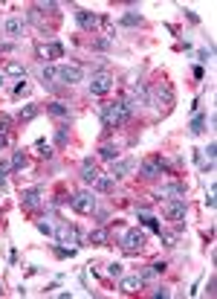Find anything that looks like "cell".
Masks as SVG:
<instances>
[{"label":"cell","mask_w":217,"mask_h":299,"mask_svg":"<svg viewBox=\"0 0 217 299\" xmlns=\"http://www.w3.org/2000/svg\"><path fill=\"white\" fill-rule=\"evenodd\" d=\"M128 117H131V111L125 108V102H107V105H101V122H104V128H119L122 122H128Z\"/></svg>","instance_id":"1"},{"label":"cell","mask_w":217,"mask_h":299,"mask_svg":"<svg viewBox=\"0 0 217 299\" xmlns=\"http://www.w3.org/2000/svg\"><path fill=\"white\" fill-rule=\"evenodd\" d=\"M148 244V235L142 233L139 227H131V230H125L122 238H119V247L125 250V253H142Z\"/></svg>","instance_id":"2"},{"label":"cell","mask_w":217,"mask_h":299,"mask_svg":"<svg viewBox=\"0 0 217 299\" xmlns=\"http://www.w3.org/2000/svg\"><path fill=\"white\" fill-rule=\"evenodd\" d=\"M113 84H116L113 73H107V70H96L93 79H90V84H87V90H90V96H107V93L113 90Z\"/></svg>","instance_id":"3"},{"label":"cell","mask_w":217,"mask_h":299,"mask_svg":"<svg viewBox=\"0 0 217 299\" xmlns=\"http://www.w3.org/2000/svg\"><path fill=\"white\" fill-rule=\"evenodd\" d=\"M70 206L81 215H93L96 212V195L93 192H75V195H70Z\"/></svg>","instance_id":"4"},{"label":"cell","mask_w":217,"mask_h":299,"mask_svg":"<svg viewBox=\"0 0 217 299\" xmlns=\"http://www.w3.org/2000/svg\"><path fill=\"white\" fill-rule=\"evenodd\" d=\"M168 163L162 160V157H150V160H145L142 166H139V174L145 177V180H159L162 174H165Z\"/></svg>","instance_id":"5"},{"label":"cell","mask_w":217,"mask_h":299,"mask_svg":"<svg viewBox=\"0 0 217 299\" xmlns=\"http://www.w3.org/2000/svg\"><path fill=\"white\" fill-rule=\"evenodd\" d=\"M150 102H153L159 111H171V108H174V87L168 82H162L153 93H150Z\"/></svg>","instance_id":"6"},{"label":"cell","mask_w":217,"mask_h":299,"mask_svg":"<svg viewBox=\"0 0 217 299\" xmlns=\"http://www.w3.org/2000/svg\"><path fill=\"white\" fill-rule=\"evenodd\" d=\"M185 212H188V203H185V198L162 200V215H165L168 221H183Z\"/></svg>","instance_id":"7"},{"label":"cell","mask_w":217,"mask_h":299,"mask_svg":"<svg viewBox=\"0 0 217 299\" xmlns=\"http://www.w3.org/2000/svg\"><path fill=\"white\" fill-rule=\"evenodd\" d=\"M72 17H75V23L81 26L84 32H96V29H99V23H101V17L96 15V12H87V9H81V6H75Z\"/></svg>","instance_id":"8"},{"label":"cell","mask_w":217,"mask_h":299,"mask_svg":"<svg viewBox=\"0 0 217 299\" xmlns=\"http://www.w3.org/2000/svg\"><path fill=\"white\" fill-rule=\"evenodd\" d=\"M58 79H61V84L72 87V84H78L84 79V67L81 64H64V67H58Z\"/></svg>","instance_id":"9"},{"label":"cell","mask_w":217,"mask_h":299,"mask_svg":"<svg viewBox=\"0 0 217 299\" xmlns=\"http://www.w3.org/2000/svg\"><path fill=\"white\" fill-rule=\"evenodd\" d=\"M153 198H156V200H174V198H185V183H180V180L165 183V186H159V189L153 192Z\"/></svg>","instance_id":"10"},{"label":"cell","mask_w":217,"mask_h":299,"mask_svg":"<svg viewBox=\"0 0 217 299\" xmlns=\"http://www.w3.org/2000/svg\"><path fill=\"white\" fill-rule=\"evenodd\" d=\"M55 238H58V244H75L78 241V230L70 224V221H58V227H55Z\"/></svg>","instance_id":"11"},{"label":"cell","mask_w":217,"mask_h":299,"mask_svg":"<svg viewBox=\"0 0 217 299\" xmlns=\"http://www.w3.org/2000/svg\"><path fill=\"white\" fill-rule=\"evenodd\" d=\"M136 168V160L131 157V160H113L110 163V171H107V177H113V180H122L125 174H131Z\"/></svg>","instance_id":"12"},{"label":"cell","mask_w":217,"mask_h":299,"mask_svg":"<svg viewBox=\"0 0 217 299\" xmlns=\"http://www.w3.org/2000/svg\"><path fill=\"white\" fill-rule=\"evenodd\" d=\"M64 55V47L58 44V41H50V44H41L38 47V58L41 61H55V58H61Z\"/></svg>","instance_id":"13"},{"label":"cell","mask_w":217,"mask_h":299,"mask_svg":"<svg viewBox=\"0 0 217 299\" xmlns=\"http://www.w3.org/2000/svg\"><path fill=\"white\" fill-rule=\"evenodd\" d=\"M23 32H26V20H23V17H6V20H3V35L20 38Z\"/></svg>","instance_id":"14"},{"label":"cell","mask_w":217,"mask_h":299,"mask_svg":"<svg viewBox=\"0 0 217 299\" xmlns=\"http://www.w3.org/2000/svg\"><path fill=\"white\" fill-rule=\"evenodd\" d=\"M41 198H44V192L32 186V189H23V195H20V206L23 209H38L41 206Z\"/></svg>","instance_id":"15"},{"label":"cell","mask_w":217,"mask_h":299,"mask_svg":"<svg viewBox=\"0 0 217 299\" xmlns=\"http://www.w3.org/2000/svg\"><path fill=\"white\" fill-rule=\"evenodd\" d=\"M142 288H145V279H142L139 273H136V276H122V279H119V291H122V294H139Z\"/></svg>","instance_id":"16"},{"label":"cell","mask_w":217,"mask_h":299,"mask_svg":"<svg viewBox=\"0 0 217 299\" xmlns=\"http://www.w3.org/2000/svg\"><path fill=\"white\" fill-rule=\"evenodd\" d=\"M99 177H101V171L96 168V163H93V157H84V160H81V180L93 186V183L99 180Z\"/></svg>","instance_id":"17"},{"label":"cell","mask_w":217,"mask_h":299,"mask_svg":"<svg viewBox=\"0 0 217 299\" xmlns=\"http://www.w3.org/2000/svg\"><path fill=\"white\" fill-rule=\"evenodd\" d=\"M47 114L55 117V119H72V111H70L67 102H50V105H47Z\"/></svg>","instance_id":"18"},{"label":"cell","mask_w":217,"mask_h":299,"mask_svg":"<svg viewBox=\"0 0 217 299\" xmlns=\"http://www.w3.org/2000/svg\"><path fill=\"white\" fill-rule=\"evenodd\" d=\"M145 23V17L139 15V12H125V15L119 17V26H142Z\"/></svg>","instance_id":"19"},{"label":"cell","mask_w":217,"mask_h":299,"mask_svg":"<svg viewBox=\"0 0 217 299\" xmlns=\"http://www.w3.org/2000/svg\"><path fill=\"white\" fill-rule=\"evenodd\" d=\"M113 177H107V174H101L99 180L93 183V189H96V192H101V195H110V192H113Z\"/></svg>","instance_id":"20"},{"label":"cell","mask_w":217,"mask_h":299,"mask_svg":"<svg viewBox=\"0 0 217 299\" xmlns=\"http://www.w3.org/2000/svg\"><path fill=\"white\" fill-rule=\"evenodd\" d=\"M55 79H58V67L47 64L44 70H41V82H44V87H52V84H55Z\"/></svg>","instance_id":"21"},{"label":"cell","mask_w":217,"mask_h":299,"mask_svg":"<svg viewBox=\"0 0 217 299\" xmlns=\"http://www.w3.org/2000/svg\"><path fill=\"white\" fill-rule=\"evenodd\" d=\"M99 157L101 160H107V163H113V160H119V149L113 146V143H104L99 149Z\"/></svg>","instance_id":"22"},{"label":"cell","mask_w":217,"mask_h":299,"mask_svg":"<svg viewBox=\"0 0 217 299\" xmlns=\"http://www.w3.org/2000/svg\"><path fill=\"white\" fill-rule=\"evenodd\" d=\"M203 131H206V117H203V114H194L191 122H188V134L197 137V134H203Z\"/></svg>","instance_id":"23"},{"label":"cell","mask_w":217,"mask_h":299,"mask_svg":"<svg viewBox=\"0 0 217 299\" xmlns=\"http://www.w3.org/2000/svg\"><path fill=\"white\" fill-rule=\"evenodd\" d=\"M38 114H41V108H38V105H23V108L17 111V119H20V122H29V119H35Z\"/></svg>","instance_id":"24"},{"label":"cell","mask_w":217,"mask_h":299,"mask_svg":"<svg viewBox=\"0 0 217 299\" xmlns=\"http://www.w3.org/2000/svg\"><path fill=\"white\" fill-rule=\"evenodd\" d=\"M9 166L15 168V171H23V168L29 166V160H26V154H23V151H15V154H12V160H9Z\"/></svg>","instance_id":"25"},{"label":"cell","mask_w":217,"mask_h":299,"mask_svg":"<svg viewBox=\"0 0 217 299\" xmlns=\"http://www.w3.org/2000/svg\"><path fill=\"white\" fill-rule=\"evenodd\" d=\"M139 218H142V224L148 227L150 233H159V230H162V227H159V221H156V218H153V215H148L145 209H139Z\"/></svg>","instance_id":"26"},{"label":"cell","mask_w":217,"mask_h":299,"mask_svg":"<svg viewBox=\"0 0 217 299\" xmlns=\"http://www.w3.org/2000/svg\"><path fill=\"white\" fill-rule=\"evenodd\" d=\"M67 143H70V128H67V125H61V128L55 131V146H58V149H64Z\"/></svg>","instance_id":"27"},{"label":"cell","mask_w":217,"mask_h":299,"mask_svg":"<svg viewBox=\"0 0 217 299\" xmlns=\"http://www.w3.org/2000/svg\"><path fill=\"white\" fill-rule=\"evenodd\" d=\"M87 238H90V244H107V230H104V227H99V230H93Z\"/></svg>","instance_id":"28"},{"label":"cell","mask_w":217,"mask_h":299,"mask_svg":"<svg viewBox=\"0 0 217 299\" xmlns=\"http://www.w3.org/2000/svg\"><path fill=\"white\" fill-rule=\"evenodd\" d=\"M35 227H38L41 233L47 235V238H52V235H55V227H52V224L47 221V218H38V221H35Z\"/></svg>","instance_id":"29"},{"label":"cell","mask_w":217,"mask_h":299,"mask_svg":"<svg viewBox=\"0 0 217 299\" xmlns=\"http://www.w3.org/2000/svg\"><path fill=\"white\" fill-rule=\"evenodd\" d=\"M6 76H20V79H23V76H26V70H23L20 61H9V64H6Z\"/></svg>","instance_id":"30"},{"label":"cell","mask_w":217,"mask_h":299,"mask_svg":"<svg viewBox=\"0 0 217 299\" xmlns=\"http://www.w3.org/2000/svg\"><path fill=\"white\" fill-rule=\"evenodd\" d=\"M9 131H12V117L0 114V137H9Z\"/></svg>","instance_id":"31"},{"label":"cell","mask_w":217,"mask_h":299,"mask_svg":"<svg viewBox=\"0 0 217 299\" xmlns=\"http://www.w3.org/2000/svg\"><path fill=\"white\" fill-rule=\"evenodd\" d=\"M35 9H38V12H58V3H52V0H38Z\"/></svg>","instance_id":"32"},{"label":"cell","mask_w":217,"mask_h":299,"mask_svg":"<svg viewBox=\"0 0 217 299\" xmlns=\"http://www.w3.org/2000/svg\"><path fill=\"white\" fill-rule=\"evenodd\" d=\"M107 276H110V279H122V276H125L122 265H119V262H110V265H107Z\"/></svg>","instance_id":"33"},{"label":"cell","mask_w":217,"mask_h":299,"mask_svg":"<svg viewBox=\"0 0 217 299\" xmlns=\"http://www.w3.org/2000/svg\"><path fill=\"white\" fill-rule=\"evenodd\" d=\"M52 253H55L58 259H72V256H75V247H52Z\"/></svg>","instance_id":"34"},{"label":"cell","mask_w":217,"mask_h":299,"mask_svg":"<svg viewBox=\"0 0 217 299\" xmlns=\"http://www.w3.org/2000/svg\"><path fill=\"white\" fill-rule=\"evenodd\" d=\"M113 47V38H96L93 41V50H110Z\"/></svg>","instance_id":"35"},{"label":"cell","mask_w":217,"mask_h":299,"mask_svg":"<svg viewBox=\"0 0 217 299\" xmlns=\"http://www.w3.org/2000/svg\"><path fill=\"white\" fill-rule=\"evenodd\" d=\"M203 154L209 157V163H215V157H217V143H209V149H203Z\"/></svg>","instance_id":"36"},{"label":"cell","mask_w":217,"mask_h":299,"mask_svg":"<svg viewBox=\"0 0 217 299\" xmlns=\"http://www.w3.org/2000/svg\"><path fill=\"white\" fill-rule=\"evenodd\" d=\"M23 93H29V84H26L23 79H20V82L15 84V96H23Z\"/></svg>","instance_id":"37"},{"label":"cell","mask_w":217,"mask_h":299,"mask_svg":"<svg viewBox=\"0 0 217 299\" xmlns=\"http://www.w3.org/2000/svg\"><path fill=\"white\" fill-rule=\"evenodd\" d=\"M150 297H171V288H153Z\"/></svg>","instance_id":"38"},{"label":"cell","mask_w":217,"mask_h":299,"mask_svg":"<svg viewBox=\"0 0 217 299\" xmlns=\"http://www.w3.org/2000/svg\"><path fill=\"white\" fill-rule=\"evenodd\" d=\"M215 186H212V189H209V195H206V206H209V209H215Z\"/></svg>","instance_id":"39"},{"label":"cell","mask_w":217,"mask_h":299,"mask_svg":"<svg viewBox=\"0 0 217 299\" xmlns=\"http://www.w3.org/2000/svg\"><path fill=\"white\" fill-rule=\"evenodd\" d=\"M9 171H12V166H9V163H6V160H0V177H6V174H9Z\"/></svg>","instance_id":"40"},{"label":"cell","mask_w":217,"mask_h":299,"mask_svg":"<svg viewBox=\"0 0 217 299\" xmlns=\"http://www.w3.org/2000/svg\"><path fill=\"white\" fill-rule=\"evenodd\" d=\"M209 55H212V50H200L197 52V61H209Z\"/></svg>","instance_id":"41"},{"label":"cell","mask_w":217,"mask_h":299,"mask_svg":"<svg viewBox=\"0 0 217 299\" xmlns=\"http://www.w3.org/2000/svg\"><path fill=\"white\" fill-rule=\"evenodd\" d=\"M185 17H188V20H191V23H200V17L194 15V12H191V9H185Z\"/></svg>","instance_id":"42"},{"label":"cell","mask_w":217,"mask_h":299,"mask_svg":"<svg viewBox=\"0 0 217 299\" xmlns=\"http://www.w3.org/2000/svg\"><path fill=\"white\" fill-rule=\"evenodd\" d=\"M206 294H209V297H215L217 291H215V279H209V288H206Z\"/></svg>","instance_id":"43"},{"label":"cell","mask_w":217,"mask_h":299,"mask_svg":"<svg viewBox=\"0 0 217 299\" xmlns=\"http://www.w3.org/2000/svg\"><path fill=\"white\" fill-rule=\"evenodd\" d=\"M6 143H9V137H0V151L6 149Z\"/></svg>","instance_id":"44"},{"label":"cell","mask_w":217,"mask_h":299,"mask_svg":"<svg viewBox=\"0 0 217 299\" xmlns=\"http://www.w3.org/2000/svg\"><path fill=\"white\" fill-rule=\"evenodd\" d=\"M3 84H6V73H0V87H3Z\"/></svg>","instance_id":"45"},{"label":"cell","mask_w":217,"mask_h":299,"mask_svg":"<svg viewBox=\"0 0 217 299\" xmlns=\"http://www.w3.org/2000/svg\"><path fill=\"white\" fill-rule=\"evenodd\" d=\"M0 294H3V285H0Z\"/></svg>","instance_id":"46"}]
</instances>
